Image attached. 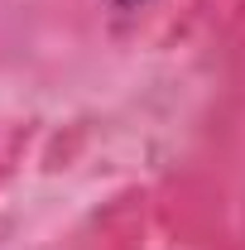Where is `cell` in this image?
I'll return each instance as SVG.
<instances>
[{
	"label": "cell",
	"mask_w": 245,
	"mask_h": 250,
	"mask_svg": "<svg viewBox=\"0 0 245 250\" xmlns=\"http://www.w3.org/2000/svg\"><path fill=\"white\" fill-rule=\"evenodd\" d=\"M116 5H135V0H116Z\"/></svg>",
	"instance_id": "6da1fadb"
}]
</instances>
